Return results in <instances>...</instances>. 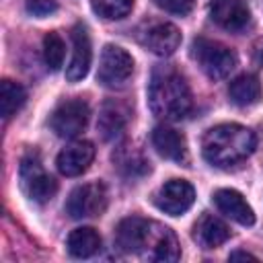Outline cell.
Masks as SVG:
<instances>
[{
    "instance_id": "cell-14",
    "label": "cell",
    "mask_w": 263,
    "mask_h": 263,
    "mask_svg": "<svg viewBox=\"0 0 263 263\" xmlns=\"http://www.w3.org/2000/svg\"><path fill=\"white\" fill-rule=\"evenodd\" d=\"M214 203L230 220H234V222H238L242 226H253L255 224L253 208L247 203V199L238 191H234V189H218L214 193Z\"/></svg>"
},
{
    "instance_id": "cell-26",
    "label": "cell",
    "mask_w": 263,
    "mask_h": 263,
    "mask_svg": "<svg viewBox=\"0 0 263 263\" xmlns=\"http://www.w3.org/2000/svg\"><path fill=\"white\" fill-rule=\"evenodd\" d=\"M228 259H230V261H236V259H245V261L251 259V261H257V257H255L253 253H247V251H232Z\"/></svg>"
},
{
    "instance_id": "cell-9",
    "label": "cell",
    "mask_w": 263,
    "mask_h": 263,
    "mask_svg": "<svg viewBox=\"0 0 263 263\" xmlns=\"http://www.w3.org/2000/svg\"><path fill=\"white\" fill-rule=\"evenodd\" d=\"M193 199H195V189L191 187V183H187L183 179L166 181L154 197L158 210H162L164 214H171V216L185 214L193 205Z\"/></svg>"
},
{
    "instance_id": "cell-20",
    "label": "cell",
    "mask_w": 263,
    "mask_h": 263,
    "mask_svg": "<svg viewBox=\"0 0 263 263\" xmlns=\"http://www.w3.org/2000/svg\"><path fill=\"white\" fill-rule=\"evenodd\" d=\"M228 97L234 105L247 107L261 99V82L253 74H240L236 76L228 86Z\"/></svg>"
},
{
    "instance_id": "cell-22",
    "label": "cell",
    "mask_w": 263,
    "mask_h": 263,
    "mask_svg": "<svg viewBox=\"0 0 263 263\" xmlns=\"http://www.w3.org/2000/svg\"><path fill=\"white\" fill-rule=\"evenodd\" d=\"M90 6L101 18L119 21V18H125L132 12L134 0H92Z\"/></svg>"
},
{
    "instance_id": "cell-6",
    "label": "cell",
    "mask_w": 263,
    "mask_h": 263,
    "mask_svg": "<svg viewBox=\"0 0 263 263\" xmlns=\"http://www.w3.org/2000/svg\"><path fill=\"white\" fill-rule=\"evenodd\" d=\"M18 175H21L23 191L27 193V197H31L37 203L49 201L58 191V181L43 171V166H41L37 156H25L21 160Z\"/></svg>"
},
{
    "instance_id": "cell-27",
    "label": "cell",
    "mask_w": 263,
    "mask_h": 263,
    "mask_svg": "<svg viewBox=\"0 0 263 263\" xmlns=\"http://www.w3.org/2000/svg\"><path fill=\"white\" fill-rule=\"evenodd\" d=\"M255 60H257V62L263 66V43L257 47V51H255Z\"/></svg>"
},
{
    "instance_id": "cell-10",
    "label": "cell",
    "mask_w": 263,
    "mask_h": 263,
    "mask_svg": "<svg viewBox=\"0 0 263 263\" xmlns=\"http://www.w3.org/2000/svg\"><path fill=\"white\" fill-rule=\"evenodd\" d=\"M92 158H95L92 142L76 140V142H70L66 148L60 150V154L55 158V164H58V171L64 177H78L90 166Z\"/></svg>"
},
{
    "instance_id": "cell-25",
    "label": "cell",
    "mask_w": 263,
    "mask_h": 263,
    "mask_svg": "<svg viewBox=\"0 0 263 263\" xmlns=\"http://www.w3.org/2000/svg\"><path fill=\"white\" fill-rule=\"evenodd\" d=\"M25 6L33 16H39V18L49 16V14H53L58 10V2L55 0H27Z\"/></svg>"
},
{
    "instance_id": "cell-11",
    "label": "cell",
    "mask_w": 263,
    "mask_h": 263,
    "mask_svg": "<svg viewBox=\"0 0 263 263\" xmlns=\"http://www.w3.org/2000/svg\"><path fill=\"white\" fill-rule=\"evenodd\" d=\"M210 14L226 31H242L251 21V8L245 0H212Z\"/></svg>"
},
{
    "instance_id": "cell-1",
    "label": "cell",
    "mask_w": 263,
    "mask_h": 263,
    "mask_svg": "<svg viewBox=\"0 0 263 263\" xmlns=\"http://www.w3.org/2000/svg\"><path fill=\"white\" fill-rule=\"evenodd\" d=\"M115 242L117 247L127 255H140L148 261H177L181 251L175 232L154 220L146 218H125L119 222L115 230Z\"/></svg>"
},
{
    "instance_id": "cell-16",
    "label": "cell",
    "mask_w": 263,
    "mask_h": 263,
    "mask_svg": "<svg viewBox=\"0 0 263 263\" xmlns=\"http://www.w3.org/2000/svg\"><path fill=\"white\" fill-rule=\"evenodd\" d=\"M230 238V228L212 214H201L193 224V240L201 249H216Z\"/></svg>"
},
{
    "instance_id": "cell-12",
    "label": "cell",
    "mask_w": 263,
    "mask_h": 263,
    "mask_svg": "<svg viewBox=\"0 0 263 263\" xmlns=\"http://www.w3.org/2000/svg\"><path fill=\"white\" fill-rule=\"evenodd\" d=\"M142 45L156 55H171L181 45V31L173 23L150 25L142 35Z\"/></svg>"
},
{
    "instance_id": "cell-13",
    "label": "cell",
    "mask_w": 263,
    "mask_h": 263,
    "mask_svg": "<svg viewBox=\"0 0 263 263\" xmlns=\"http://www.w3.org/2000/svg\"><path fill=\"white\" fill-rule=\"evenodd\" d=\"M72 45H74V49H72V60L66 68V78L70 82H78L88 74L90 60H92L90 39L82 25H76L72 29Z\"/></svg>"
},
{
    "instance_id": "cell-5",
    "label": "cell",
    "mask_w": 263,
    "mask_h": 263,
    "mask_svg": "<svg viewBox=\"0 0 263 263\" xmlns=\"http://www.w3.org/2000/svg\"><path fill=\"white\" fill-rule=\"evenodd\" d=\"M107 208V189L103 183H84L70 191L66 199V214L74 220L95 218Z\"/></svg>"
},
{
    "instance_id": "cell-3",
    "label": "cell",
    "mask_w": 263,
    "mask_h": 263,
    "mask_svg": "<svg viewBox=\"0 0 263 263\" xmlns=\"http://www.w3.org/2000/svg\"><path fill=\"white\" fill-rule=\"evenodd\" d=\"M257 146L255 134L238 123H220L210 127L201 138L203 158L220 168L242 162L253 154Z\"/></svg>"
},
{
    "instance_id": "cell-8",
    "label": "cell",
    "mask_w": 263,
    "mask_h": 263,
    "mask_svg": "<svg viewBox=\"0 0 263 263\" xmlns=\"http://www.w3.org/2000/svg\"><path fill=\"white\" fill-rule=\"evenodd\" d=\"M88 105L82 99H70L55 107L49 117V127L60 138H76L88 123Z\"/></svg>"
},
{
    "instance_id": "cell-4",
    "label": "cell",
    "mask_w": 263,
    "mask_h": 263,
    "mask_svg": "<svg viewBox=\"0 0 263 263\" xmlns=\"http://www.w3.org/2000/svg\"><path fill=\"white\" fill-rule=\"evenodd\" d=\"M193 58L197 60L201 70L214 80L226 78L236 68V62H238L236 53L230 47L203 37L193 41Z\"/></svg>"
},
{
    "instance_id": "cell-18",
    "label": "cell",
    "mask_w": 263,
    "mask_h": 263,
    "mask_svg": "<svg viewBox=\"0 0 263 263\" xmlns=\"http://www.w3.org/2000/svg\"><path fill=\"white\" fill-rule=\"evenodd\" d=\"M127 125V109L121 105V103H115V101H109L103 105L101 109V115H99V121H97V127L103 136V140H115L123 134Z\"/></svg>"
},
{
    "instance_id": "cell-15",
    "label": "cell",
    "mask_w": 263,
    "mask_h": 263,
    "mask_svg": "<svg viewBox=\"0 0 263 263\" xmlns=\"http://www.w3.org/2000/svg\"><path fill=\"white\" fill-rule=\"evenodd\" d=\"M152 146L166 160L187 162V144H185V138L177 129H173L168 125H156L154 127V132H152Z\"/></svg>"
},
{
    "instance_id": "cell-17",
    "label": "cell",
    "mask_w": 263,
    "mask_h": 263,
    "mask_svg": "<svg viewBox=\"0 0 263 263\" xmlns=\"http://www.w3.org/2000/svg\"><path fill=\"white\" fill-rule=\"evenodd\" d=\"M113 162L119 168L121 175L129 177V179H138L150 173V162L148 158L142 154V150H138L132 144H121L115 148L113 152Z\"/></svg>"
},
{
    "instance_id": "cell-7",
    "label": "cell",
    "mask_w": 263,
    "mask_h": 263,
    "mask_svg": "<svg viewBox=\"0 0 263 263\" xmlns=\"http://www.w3.org/2000/svg\"><path fill=\"white\" fill-rule=\"evenodd\" d=\"M134 72V58L119 45H105L101 60H99V70L97 78L103 86L115 88L127 82V78Z\"/></svg>"
},
{
    "instance_id": "cell-21",
    "label": "cell",
    "mask_w": 263,
    "mask_h": 263,
    "mask_svg": "<svg viewBox=\"0 0 263 263\" xmlns=\"http://www.w3.org/2000/svg\"><path fill=\"white\" fill-rule=\"evenodd\" d=\"M27 101V90L12 80H2L0 84V113L4 119H10L14 113L23 109Z\"/></svg>"
},
{
    "instance_id": "cell-2",
    "label": "cell",
    "mask_w": 263,
    "mask_h": 263,
    "mask_svg": "<svg viewBox=\"0 0 263 263\" xmlns=\"http://www.w3.org/2000/svg\"><path fill=\"white\" fill-rule=\"evenodd\" d=\"M148 105L156 117L166 121H177L189 115L193 97L181 72L171 66L156 68L148 84Z\"/></svg>"
},
{
    "instance_id": "cell-23",
    "label": "cell",
    "mask_w": 263,
    "mask_h": 263,
    "mask_svg": "<svg viewBox=\"0 0 263 263\" xmlns=\"http://www.w3.org/2000/svg\"><path fill=\"white\" fill-rule=\"evenodd\" d=\"M64 49H66V45H64V41H62V37L58 33L51 31V33H47L43 37V60H45L49 70L55 72V70L62 68V64H64Z\"/></svg>"
},
{
    "instance_id": "cell-24",
    "label": "cell",
    "mask_w": 263,
    "mask_h": 263,
    "mask_svg": "<svg viewBox=\"0 0 263 263\" xmlns=\"http://www.w3.org/2000/svg\"><path fill=\"white\" fill-rule=\"evenodd\" d=\"M154 4L158 8L171 12V14H181L183 16V14H189L191 12L195 0H154Z\"/></svg>"
},
{
    "instance_id": "cell-19",
    "label": "cell",
    "mask_w": 263,
    "mask_h": 263,
    "mask_svg": "<svg viewBox=\"0 0 263 263\" xmlns=\"http://www.w3.org/2000/svg\"><path fill=\"white\" fill-rule=\"evenodd\" d=\"M68 253L76 259H86V257H92L99 249H101V236L95 228L90 226H82V228H76L68 234Z\"/></svg>"
}]
</instances>
